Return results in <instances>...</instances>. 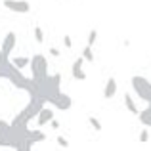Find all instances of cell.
Returning <instances> with one entry per match:
<instances>
[{
    "instance_id": "obj_1",
    "label": "cell",
    "mask_w": 151,
    "mask_h": 151,
    "mask_svg": "<svg viewBox=\"0 0 151 151\" xmlns=\"http://www.w3.org/2000/svg\"><path fill=\"white\" fill-rule=\"evenodd\" d=\"M6 81H10L17 90H23V92H27L29 96H37V82L31 77H25V75L21 73V69H17L10 59H8V63H6Z\"/></svg>"
},
{
    "instance_id": "obj_2",
    "label": "cell",
    "mask_w": 151,
    "mask_h": 151,
    "mask_svg": "<svg viewBox=\"0 0 151 151\" xmlns=\"http://www.w3.org/2000/svg\"><path fill=\"white\" fill-rule=\"evenodd\" d=\"M31 78H33L37 84H40V82L46 81V77H48V59H46V55L42 54H35L33 58H31Z\"/></svg>"
},
{
    "instance_id": "obj_3",
    "label": "cell",
    "mask_w": 151,
    "mask_h": 151,
    "mask_svg": "<svg viewBox=\"0 0 151 151\" xmlns=\"http://www.w3.org/2000/svg\"><path fill=\"white\" fill-rule=\"evenodd\" d=\"M130 84H132L134 92L138 94L140 100L151 103V82L147 81V78L142 77V75H134V77L130 78Z\"/></svg>"
},
{
    "instance_id": "obj_4",
    "label": "cell",
    "mask_w": 151,
    "mask_h": 151,
    "mask_svg": "<svg viewBox=\"0 0 151 151\" xmlns=\"http://www.w3.org/2000/svg\"><path fill=\"white\" fill-rule=\"evenodd\" d=\"M15 42H17V35H15L14 31L6 33V37H4V42H2V46H0V50H2V58H4V59H10V58H12V52H14V48H15Z\"/></svg>"
},
{
    "instance_id": "obj_5",
    "label": "cell",
    "mask_w": 151,
    "mask_h": 151,
    "mask_svg": "<svg viewBox=\"0 0 151 151\" xmlns=\"http://www.w3.org/2000/svg\"><path fill=\"white\" fill-rule=\"evenodd\" d=\"M4 8L15 14H29L31 12V4L27 0H4Z\"/></svg>"
},
{
    "instance_id": "obj_6",
    "label": "cell",
    "mask_w": 151,
    "mask_h": 151,
    "mask_svg": "<svg viewBox=\"0 0 151 151\" xmlns=\"http://www.w3.org/2000/svg\"><path fill=\"white\" fill-rule=\"evenodd\" d=\"M52 119H54V109L44 105V107H42V109L37 113V124H38V126H44V124H48Z\"/></svg>"
},
{
    "instance_id": "obj_7",
    "label": "cell",
    "mask_w": 151,
    "mask_h": 151,
    "mask_svg": "<svg viewBox=\"0 0 151 151\" xmlns=\"http://www.w3.org/2000/svg\"><path fill=\"white\" fill-rule=\"evenodd\" d=\"M82 63H84V58H78V59H75V63H73V67H71V75H73V78H77V81H86V77L88 75L82 71Z\"/></svg>"
},
{
    "instance_id": "obj_8",
    "label": "cell",
    "mask_w": 151,
    "mask_h": 151,
    "mask_svg": "<svg viewBox=\"0 0 151 151\" xmlns=\"http://www.w3.org/2000/svg\"><path fill=\"white\" fill-rule=\"evenodd\" d=\"M52 105L58 107V109H61V111H67V109H71V105H73V98H69L67 94L59 92V96L54 100V103H52Z\"/></svg>"
},
{
    "instance_id": "obj_9",
    "label": "cell",
    "mask_w": 151,
    "mask_h": 151,
    "mask_svg": "<svg viewBox=\"0 0 151 151\" xmlns=\"http://www.w3.org/2000/svg\"><path fill=\"white\" fill-rule=\"evenodd\" d=\"M115 94H117V81H115V77H109L103 86V100H111V98H115Z\"/></svg>"
},
{
    "instance_id": "obj_10",
    "label": "cell",
    "mask_w": 151,
    "mask_h": 151,
    "mask_svg": "<svg viewBox=\"0 0 151 151\" xmlns=\"http://www.w3.org/2000/svg\"><path fill=\"white\" fill-rule=\"evenodd\" d=\"M138 117H140L142 124L147 126V128H151V103H149V107H145L144 111H138Z\"/></svg>"
},
{
    "instance_id": "obj_11",
    "label": "cell",
    "mask_w": 151,
    "mask_h": 151,
    "mask_svg": "<svg viewBox=\"0 0 151 151\" xmlns=\"http://www.w3.org/2000/svg\"><path fill=\"white\" fill-rule=\"evenodd\" d=\"M46 140V134L44 132H42V130H29V142H31V144H38V142H44Z\"/></svg>"
},
{
    "instance_id": "obj_12",
    "label": "cell",
    "mask_w": 151,
    "mask_h": 151,
    "mask_svg": "<svg viewBox=\"0 0 151 151\" xmlns=\"http://www.w3.org/2000/svg\"><path fill=\"white\" fill-rule=\"evenodd\" d=\"M10 61L14 63V65L17 67V69H25V67H29L31 58H25V55H17V58H12Z\"/></svg>"
},
{
    "instance_id": "obj_13",
    "label": "cell",
    "mask_w": 151,
    "mask_h": 151,
    "mask_svg": "<svg viewBox=\"0 0 151 151\" xmlns=\"http://www.w3.org/2000/svg\"><path fill=\"white\" fill-rule=\"evenodd\" d=\"M124 105H126V109L130 111V113H134V115H138V105H136V101H134V98L130 96V94H124Z\"/></svg>"
},
{
    "instance_id": "obj_14",
    "label": "cell",
    "mask_w": 151,
    "mask_h": 151,
    "mask_svg": "<svg viewBox=\"0 0 151 151\" xmlns=\"http://www.w3.org/2000/svg\"><path fill=\"white\" fill-rule=\"evenodd\" d=\"M82 58H84L88 63H94V52H92V46H88V44L84 46V50H82Z\"/></svg>"
},
{
    "instance_id": "obj_15",
    "label": "cell",
    "mask_w": 151,
    "mask_h": 151,
    "mask_svg": "<svg viewBox=\"0 0 151 151\" xmlns=\"http://www.w3.org/2000/svg\"><path fill=\"white\" fill-rule=\"evenodd\" d=\"M35 40H37L38 44H42V42H44V31L40 29V25L35 27Z\"/></svg>"
},
{
    "instance_id": "obj_16",
    "label": "cell",
    "mask_w": 151,
    "mask_h": 151,
    "mask_svg": "<svg viewBox=\"0 0 151 151\" xmlns=\"http://www.w3.org/2000/svg\"><path fill=\"white\" fill-rule=\"evenodd\" d=\"M88 122H90V126H92V128L96 130V132H100V130L103 128V126H101V122L98 121L96 117H92V115H90V117H88Z\"/></svg>"
},
{
    "instance_id": "obj_17",
    "label": "cell",
    "mask_w": 151,
    "mask_h": 151,
    "mask_svg": "<svg viewBox=\"0 0 151 151\" xmlns=\"http://www.w3.org/2000/svg\"><path fill=\"white\" fill-rule=\"evenodd\" d=\"M96 40H98V31L92 29V31H90V35H88V46H94V44H96Z\"/></svg>"
},
{
    "instance_id": "obj_18",
    "label": "cell",
    "mask_w": 151,
    "mask_h": 151,
    "mask_svg": "<svg viewBox=\"0 0 151 151\" xmlns=\"http://www.w3.org/2000/svg\"><path fill=\"white\" fill-rule=\"evenodd\" d=\"M147 140H149V128H144L140 132V144H145Z\"/></svg>"
},
{
    "instance_id": "obj_19",
    "label": "cell",
    "mask_w": 151,
    "mask_h": 151,
    "mask_svg": "<svg viewBox=\"0 0 151 151\" xmlns=\"http://www.w3.org/2000/svg\"><path fill=\"white\" fill-rule=\"evenodd\" d=\"M63 46H65L67 50H71V48H73V40H71V37H69V35H65V37H63Z\"/></svg>"
},
{
    "instance_id": "obj_20",
    "label": "cell",
    "mask_w": 151,
    "mask_h": 151,
    "mask_svg": "<svg viewBox=\"0 0 151 151\" xmlns=\"http://www.w3.org/2000/svg\"><path fill=\"white\" fill-rule=\"evenodd\" d=\"M58 144L61 145L63 149H67V147H69V142H67V138H63V136H58Z\"/></svg>"
},
{
    "instance_id": "obj_21",
    "label": "cell",
    "mask_w": 151,
    "mask_h": 151,
    "mask_svg": "<svg viewBox=\"0 0 151 151\" xmlns=\"http://www.w3.org/2000/svg\"><path fill=\"white\" fill-rule=\"evenodd\" d=\"M59 54H61V52H59L58 48H54V46L50 48V55H52V58H59Z\"/></svg>"
},
{
    "instance_id": "obj_22",
    "label": "cell",
    "mask_w": 151,
    "mask_h": 151,
    "mask_svg": "<svg viewBox=\"0 0 151 151\" xmlns=\"http://www.w3.org/2000/svg\"><path fill=\"white\" fill-rule=\"evenodd\" d=\"M50 124H52V128H55V130L59 128V121H55V119H52V121H50Z\"/></svg>"
},
{
    "instance_id": "obj_23",
    "label": "cell",
    "mask_w": 151,
    "mask_h": 151,
    "mask_svg": "<svg viewBox=\"0 0 151 151\" xmlns=\"http://www.w3.org/2000/svg\"><path fill=\"white\" fill-rule=\"evenodd\" d=\"M0 59H4V58H2V50H0Z\"/></svg>"
}]
</instances>
